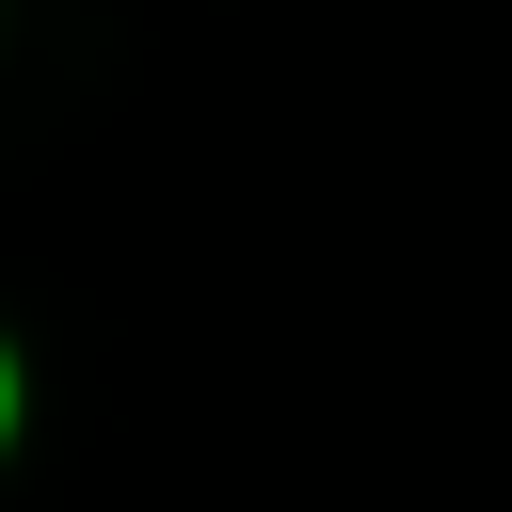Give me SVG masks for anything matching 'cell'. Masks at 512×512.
I'll return each mask as SVG.
<instances>
[{"instance_id": "cell-1", "label": "cell", "mask_w": 512, "mask_h": 512, "mask_svg": "<svg viewBox=\"0 0 512 512\" xmlns=\"http://www.w3.org/2000/svg\"><path fill=\"white\" fill-rule=\"evenodd\" d=\"M0 416H16V368H0Z\"/></svg>"}]
</instances>
